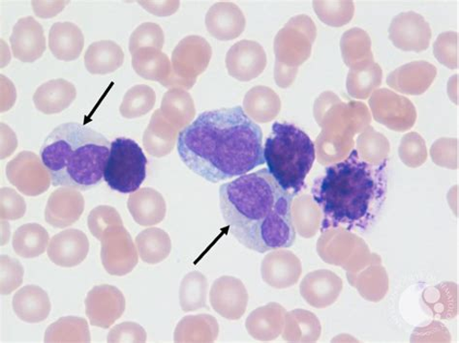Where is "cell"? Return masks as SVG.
I'll use <instances>...</instances> for the list:
<instances>
[{
  "instance_id": "6da1fadb",
  "label": "cell",
  "mask_w": 459,
  "mask_h": 343,
  "mask_svg": "<svg viewBox=\"0 0 459 343\" xmlns=\"http://www.w3.org/2000/svg\"><path fill=\"white\" fill-rule=\"evenodd\" d=\"M180 160L211 183L264 165L263 131L240 106L208 110L178 133Z\"/></svg>"
},
{
  "instance_id": "7a4b0ae2",
  "label": "cell",
  "mask_w": 459,
  "mask_h": 343,
  "mask_svg": "<svg viewBox=\"0 0 459 343\" xmlns=\"http://www.w3.org/2000/svg\"><path fill=\"white\" fill-rule=\"evenodd\" d=\"M294 197L279 185L268 168L239 176L220 189L221 215L230 234L260 253L293 246L297 236Z\"/></svg>"
},
{
  "instance_id": "3957f363",
  "label": "cell",
  "mask_w": 459,
  "mask_h": 343,
  "mask_svg": "<svg viewBox=\"0 0 459 343\" xmlns=\"http://www.w3.org/2000/svg\"><path fill=\"white\" fill-rule=\"evenodd\" d=\"M388 165L386 159L369 163L354 150L344 161L325 167L311 188L323 214L321 231L362 234L376 224L388 194Z\"/></svg>"
},
{
  "instance_id": "277c9868",
  "label": "cell",
  "mask_w": 459,
  "mask_h": 343,
  "mask_svg": "<svg viewBox=\"0 0 459 343\" xmlns=\"http://www.w3.org/2000/svg\"><path fill=\"white\" fill-rule=\"evenodd\" d=\"M110 151L111 143L101 133L69 122L45 139L40 157L54 187L84 192L100 185Z\"/></svg>"
},
{
  "instance_id": "5b68a950",
  "label": "cell",
  "mask_w": 459,
  "mask_h": 343,
  "mask_svg": "<svg viewBox=\"0 0 459 343\" xmlns=\"http://www.w3.org/2000/svg\"><path fill=\"white\" fill-rule=\"evenodd\" d=\"M269 173L287 192L297 195L316 160V145L308 134L294 124L274 122L264 146Z\"/></svg>"
},
{
  "instance_id": "8992f818",
  "label": "cell",
  "mask_w": 459,
  "mask_h": 343,
  "mask_svg": "<svg viewBox=\"0 0 459 343\" xmlns=\"http://www.w3.org/2000/svg\"><path fill=\"white\" fill-rule=\"evenodd\" d=\"M148 159L140 145L130 139L117 138L111 143L104 169V181L112 190L134 193L147 177Z\"/></svg>"
},
{
  "instance_id": "52a82bcc",
  "label": "cell",
  "mask_w": 459,
  "mask_h": 343,
  "mask_svg": "<svg viewBox=\"0 0 459 343\" xmlns=\"http://www.w3.org/2000/svg\"><path fill=\"white\" fill-rule=\"evenodd\" d=\"M212 55L210 44L202 37H186L173 52V76L168 88L192 89L197 77L208 68Z\"/></svg>"
},
{
  "instance_id": "ba28073f",
  "label": "cell",
  "mask_w": 459,
  "mask_h": 343,
  "mask_svg": "<svg viewBox=\"0 0 459 343\" xmlns=\"http://www.w3.org/2000/svg\"><path fill=\"white\" fill-rule=\"evenodd\" d=\"M8 181L28 197H39L51 187L52 177L41 158L30 151L19 153L6 166Z\"/></svg>"
},
{
  "instance_id": "9c48e42d",
  "label": "cell",
  "mask_w": 459,
  "mask_h": 343,
  "mask_svg": "<svg viewBox=\"0 0 459 343\" xmlns=\"http://www.w3.org/2000/svg\"><path fill=\"white\" fill-rule=\"evenodd\" d=\"M101 262L107 273L125 276L137 264V252L123 226L108 227L101 239Z\"/></svg>"
},
{
  "instance_id": "30bf717a",
  "label": "cell",
  "mask_w": 459,
  "mask_h": 343,
  "mask_svg": "<svg viewBox=\"0 0 459 343\" xmlns=\"http://www.w3.org/2000/svg\"><path fill=\"white\" fill-rule=\"evenodd\" d=\"M389 39L402 51L425 52L430 44L431 30L424 17L413 11L404 12L392 21Z\"/></svg>"
},
{
  "instance_id": "8fae6325",
  "label": "cell",
  "mask_w": 459,
  "mask_h": 343,
  "mask_svg": "<svg viewBox=\"0 0 459 343\" xmlns=\"http://www.w3.org/2000/svg\"><path fill=\"white\" fill-rule=\"evenodd\" d=\"M84 304L91 324L102 329L110 328L126 309L124 294L108 285L94 287L88 293Z\"/></svg>"
},
{
  "instance_id": "7c38bea8",
  "label": "cell",
  "mask_w": 459,
  "mask_h": 343,
  "mask_svg": "<svg viewBox=\"0 0 459 343\" xmlns=\"http://www.w3.org/2000/svg\"><path fill=\"white\" fill-rule=\"evenodd\" d=\"M267 65V56L261 45L243 40L235 44L226 56L229 75L240 81L257 78Z\"/></svg>"
},
{
  "instance_id": "4fadbf2b",
  "label": "cell",
  "mask_w": 459,
  "mask_h": 343,
  "mask_svg": "<svg viewBox=\"0 0 459 343\" xmlns=\"http://www.w3.org/2000/svg\"><path fill=\"white\" fill-rule=\"evenodd\" d=\"M13 56L25 64H32L46 51V39L41 24L32 17L20 19L10 37Z\"/></svg>"
},
{
  "instance_id": "5bb4252c",
  "label": "cell",
  "mask_w": 459,
  "mask_h": 343,
  "mask_svg": "<svg viewBox=\"0 0 459 343\" xmlns=\"http://www.w3.org/2000/svg\"><path fill=\"white\" fill-rule=\"evenodd\" d=\"M90 252V241L86 234L70 228L56 235L48 246L50 261L59 267L72 268L82 263Z\"/></svg>"
},
{
  "instance_id": "9a60e30c",
  "label": "cell",
  "mask_w": 459,
  "mask_h": 343,
  "mask_svg": "<svg viewBox=\"0 0 459 343\" xmlns=\"http://www.w3.org/2000/svg\"><path fill=\"white\" fill-rule=\"evenodd\" d=\"M83 210L84 199L80 191L59 188L48 200L45 219L55 228H65L77 223Z\"/></svg>"
},
{
  "instance_id": "2e32d148",
  "label": "cell",
  "mask_w": 459,
  "mask_h": 343,
  "mask_svg": "<svg viewBox=\"0 0 459 343\" xmlns=\"http://www.w3.org/2000/svg\"><path fill=\"white\" fill-rule=\"evenodd\" d=\"M437 75V69L427 61H414L391 73L386 83L398 92L420 95L429 90Z\"/></svg>"
},
{
  "instance_id": "e0dca14e",
  "label": "cell",
  "mask_w": 459,
  "mask_h": 343,
  "mask_svg": "<svg viewBox=\"0 0 459 343\" xmlns=\"http://www.w3.org/2000/svg\"><path fill=\"white\" fill-rule=\"evenodd\" d=\"M77 97L75 85L64 79L47 81L35 91L33 103L44 115H56L67 109Z\"/></svg>"
},
{
  "instance_id": "ac0fdd59",
  "label": "cell",
  "mask_w": 459,
  "mask_h": 343,
  "mask_svg": "<svg viewBox=\"0 0 459 343\" xmlns=\"http://www.w3.org/2000/svg\"><path fill=\"white\" fill-rule=\"evenodd\" d=\"M12 305L22 322L31 324L46 321L52 310L48 293L40 287L34 285L21 288L15 294Z\"/></svg>"
},
{
  "instance_id": "d6986e66",
  "label": "cell",
  "mask_w": 459,
  "mask_h": 343,
  "mask_svg": "<svg viewBox=\"0 0 459 343\" xmlns=\"http://www.w3.org/2000/svg\"><path fill=\"white\" fill-rule=\"evenodd\" d=\"M245 19L233 4H216L205 16V27L214 39L228 41L239 36L245 28Z\"/></svg>"
},
{
  "instance_id": "ffe728a7",
  "label": "cell",
  "mask_w": 459,
  "mask_h": 343,
  "mask_svg": "<svg viewBox=\"0 0 459 343\" xmlns=\"http://www.w3.org/2000/svg\"><path fill=\"white\" fill-rule=\"evenodd\" d=\"M83 46V34L75 23L65 21L53 24L49 33V47L56 58L63 61L76 60Z\"/></svg>"
},
{
  "instance_id": "44dd1931",
  "label": "cell",
  "mask_w": 459,
  "mask_h": 343,
  "mask_svg": "<svg viewBox=\"0 0 459 343\" xmlns=\"http://www.w3.org/2000/svg\"><path fill=\"white\" fill-rule=\"evenodd\" d=\"M132 66L142 78L159 81L166 88L173 76L170 60L160 50L153 47L141 48L133 55Z\"/></svg>"
},
{
  "instance_id": "7402d4cb",
  "label": "cell",
  "mask_w": 459,
  "mask_h": 343,
  "mask_svg": "<svg viewBox=\"0 0 459 343\" xmlns=\"http://www.w3.org/2000/svg\"><path fill=\"white\" fill-rule=\"evenodd\" d=\"M128 210L141 226H153L162 222L166 204L162 195L151 188L141 189L130 195Z\"/></svg>"
},
{
  "instance_id": "603a6c76",
  "label": "cell",
  "mask_w": 459,
  "mask_h": 343,
  "mask_svg": "<svg viewBox=\"0 0 459 343\" xmlns=\"http://www.w3.org/2000/svg\"><path fill=\"white\" fill-rule=\"evenodd\" d=\"M123 48L110 40L92 43L84 55V65L92 75H108L123 66Z\"/></svg>"
},
{
  "instance_id": "cb8c5ba5",
  "label": "cell",
  "mask_w": 459,
  "mask_h": 343,
  "mask_svg": "<svg viewBox=\"0 0 459 343\" xmlns=\"http://www.w3.org/2000/svg\"><path fill=\"white\" fill-rule=\"evenodd\" d=\"M178 129L167 121L161 110H156L149 128L143 134L147 151L155 157H163L174 149Z\"/></svg>"
},
{
  "instance_id": "d4e9b609",
  "label": "cell",
  "mask_w": 459,
  "mask_h": 343,
  "mask_svg": "<svg viewBox=\"0 0 459 343\" xmlns=\"http://www.w3.org/2000/svg\"><path fill=\"white\" fill-rule=\"evenodd\" d=\"M50 236L39 224H27L19 227L13 236V249L22 259H36L49 246Z\"/></svg>"
},
{
  "instance_id": "484cf974",
  "label": "cell",
  "mask_w": 459,
  "mask_h": 343,
  "mask_svg": "<svg viewBox=\"0 0 459 343\" xmlns=\"http://www.w3.org/2000/svg\"><path fill=\"white\" fill-rule=\"evenodd\" d=\"M161 113L177 129L190 124L195 116V106L191 96L184 90L174 89L165 93Z\"/></svg>"
},
{
  "instance_id": "4316f807",
  "label": "cell",
  "mask_w": 459,
  "mask_h": 343,
  "mask_svg": "<svg viewBox=\"0 0 459 343\" xmlns=\"http://www.w3.org/2000/svg\"><path fill=\"white\" fill-rule=\"evenodd\" d=\"M45 342H91L89 323L84 318L65 316L47 328Z\"/></svg>"
},
{
  "instance_id": "83f0119b",
  "label": "cell",
  "mask_w": 459,
  "mask_h": 343,
  "mask_svg": "<svg viewBox=\"0 0 459 343\" xmlns=\"http://www.w3.org/2000/svg\"><path fill=\"white\" fill-rule=\"evenodd\" d=\"M136 242L142 260L148 263H159L171 252L170 238L166 232L159 228L141 232Z\"/></svg>"
},
{
  "instance_id": "f1b7e54d",
  "label": "cell",
  "mask_w": 459,
  "mask_h": 343,
  "mask_svg": "<svg viewBox=\"0 0 459 343\" xmlns=\"http://www.w3.org/2000/svg\"><path fill=\"white\" fill-rule=\"evenodd\" d=\"M156 102L155 92L148 85H136L129 90L119 112L126 118H136L147 115L151 112Z\"/></svg>"
},
{
  "instance_id": "f546056e",
  "label": "cell",
  "mask_w": 459,
  "mask_h": 343,
  "mask_svg": "<svg viewBox=\"0 0 459 343\" xmlns=\"http://www.w3.org/2000/svg\"><path fill=\"white\" fill-rule=\"evenodd\" d=\"M208 281L199 272L188 274L181 283L180 305L185 312L196 311L205 307Z\"/></svg>"
},
{
  "instance_id": "4dcf8cb0",
  "label": "cell",
  "mask_w": 459,
  "mask_h": 343,
  "mask_svg": "<svg viewBox=\"0 0 459 343\" xmlns=\"http://www.w3.org/2000/svg\"><path fill=\"white\" fill-rule=\"evenodd\" d=\"M164 45V33L159 24L146 22L132 33L129 41V51L131 55L144 47H153L160 50Z\"/></svg>"
},
{
  "instance_id": "1f68e13d",
  "label": "cell",
  "mask_w": 459,
  "mask_h": 343,
  "mask_svg": "<svg viewBox=\"0 0 459 343\" xmlns=\"http://www.w3.org/2000/svg\"><path fill=\"white\" fill-rule=\"evenodd\" d=\"M112 226H123L122 218L114 207L101 205L91 211L88 227L93 237L100 241L105 230Z\"/></svg>"
},
{
  "instance_id": "d6a6232c",
  "label": "cell",
  "mask_w": 459,
  "mask_h": 343,
  "mask_svg": "<svg viewBox=\"0 0 459 343\" xmlns=\"http://www.w3.org/2000/svg\"><path fill=\"white\" fill-rule=\"evenodd\" d=\"M0 292L6 296L22 286L25 271L19 261L4 254L0 257Z\"/></svg>"
},
{
  "instance_id": "836d02e7",
  "label": "cell",
  "mask_w": 459,
  "mask_h": 343,
  "mask_svg": "<svg viewBox=\"0 0 459 343\" xmlns=\"http://www.w3.org/2000/svg\"><path fill=\"white\" fill-rule=\"evenodd\" d=\"M208 318L209 316L205 315L185 318V321L181 322L177 329L175 340H199L200 337L202 340H212L208 336H205L207 334L211 337V334H212V328L207 327Z\"/></svg>"
},
{
  "instance_id": "e575fe53",
  "label": "cell",
  "mask_w": 459,
  "mask_h": 343,
  "mask_svg": "<svg viewBox=\"0 0 459 343\" xmlns=\"http://www.w3.org/2000/svg\"><path fill=\"white\" fill-rule=\"evenodd\" d=\"M26 211V202L15 190H0V217L3 220H17L23 217Z\"/></svg>"
},
{
  "instance_id": "d590c367",
  "label": "cell",
  "mask_w": 459,
  "mask_h": 343,
  "mask_svg": "<svg viewBox=\"0 0 459 343\" xmlns=\"http://www.w3.org/2000/svg\"><path fill=\"white\" fill-rule=\"evenodd\" d=\"M107 341H146V333L138 324L126 322L114 327L108 333Z\"/></svg>"
},
{
  "instance_id": "8d00e7d4",
  "label": "cell",
  "mask_w": 459,
  "mask_h": 343,
  "mask_svg": "<svg viewBox=\"0 0 459 343\" xmlns=\"http://www.w3.org/2000/svg\"><path fill=\"white\" fill-rule=\"evenodd\" d=\"M67 4L66 2H32V8L35 14L44 11L39 17L50 19L60 13Z\"/></svg>"
}]
</instances>
